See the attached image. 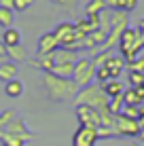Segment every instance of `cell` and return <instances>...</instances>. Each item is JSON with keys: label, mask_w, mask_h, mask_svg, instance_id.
<instances>
[{"label": "cell", "mask_w": 144, "mask_h": 146, "mask_svg": "<svg viewBox=\"0 0 144 146\" xmlns=\"http://www.w3.org/2000/svg\"><path fill=\"white\" fill-rule=\"evenodd\" d=\"M0 42H2L7 49H9V47H17V44H21V32H19V30H15V28H7Z\"/></svg>", "instance_id": "12"}, {"label": "cell", "mask_w": 144, "mask_h": 146, "mask_svg": "<svg viewBox=\"0 0 144 146\" xmlns=\"http://www.w3.org/2000/svg\"><path fill=\"white\" fill-rule=\"evenodd\" d=\"M144 102V87H131L123 91V104L125 106H140Z\"/></svg>", "instance_id": "9"}, {"label": "cell", "mask_w": 144, "mask_h": 146, "mask_svg": "<svg viewBox=\"0 0 144 146\" xmlns=\"http://www.w3.org/2000/svg\"><path fill=\"white\" fill-rule=\"evenodd\" d=\"M123 4L125 0H106V9H112V11H123Z\"/></svg>", "instance_id": "31"}, {"label": "cell", "mask_w": 144, "mask_h": 146, "mask_svg": "<svg viewBox=\"0 0 144 146\" xmlns=\"http://www.w3.org/2000/svg\"><path fill=\"white\" fill-rule=\"evenodd\" d=\"M142 87H144V83H142Z\"/></svg>", "instance_id": "39"}, {"label": "cell", "mask_w": 144, "mask_h": 146, "mask_svg": "<svg viewBox=\"0 0 144 146\" xmlns=\"http://www.w3.org/2000/svg\"><path fill=\"white\" fill-rule=\"evenodd\" d=\"M140 112H142V108H140V106H123L121 117H125V119H136V121H138Z\"/></svg>", "instance_id": "25"}, {"label": "cell", "mask_w": 144, "mask_h": 146, "mask_svg": "<svg viewBox=\"0 0 144 146\" xmlns=\"http://www.w3.org/2000/svg\"><path fill=\"white\" fill-rule=\"evenodd\" d=\"M136 7H138V0H125V4H123V11L129 13V11H133Z\"/></svg>", "instance_id": "32"}, {"label": "cell", "mask_w": 144, "mask_h": 146, "mask_svg": "<svg viewBox=\"0 0 144 146\" xmlns=\"http://www.w3.org/2000/svg\"><path fill=\"white\" fill-rule=\"evenodd\" d=\"M100 87H102V91H104V95H106L108 100L119 98V95H123V91H125V87H123V83L119 78H112V80H108V83L100 85Z\"/></svg>", "instance_id": "10"}, {"label": "cell", "mask_w": 144, "mask_h": 146, "mask_svg": "<svg viewBox=\"0 0 144 146\" xmlns=\"http://www.w3.org/2000/svg\"><path fill=\"white\" fill-rule=\"evenodd\" d=\"M115 131L117 135H129V138H136V135H140V123H138L136 119H125L121 117V114H117L115 119Z\"/></svg>", "instance_id": "6"}, {"label": "cell", "mask_w": 144, "mask_h": 146, "mask_svg": "<svg viewBox=\"0 0 144 146\" xmlns=\"http://www.w3.org/2000/svg\"><path fill=\"white\" fill-rule=\"evenodd\" d=\"M55 4H62V7H74L78 0H53Z\"/></svg>", "instance_id": "33"}, {"label": "cell", "mask_w": 144, "mask_h": 146, "mask_svg": "<svg viewBox=\"0 0 144 146\" xmlns=\"http://www.w3.org/2000/svg\"><path fill=\"white\" fill-rule=\"evenodd\" d=\"M96 80H98V85H104V83H108V80H112V76H110V70H108L106 66L96 68Z\"/></svg>", "instance_id": "24"}, {"label": "cell", "mask_w": 144, "mask_h": 146, "mask_svg": "<svg viewBox=\"0 0 144 146\" xmlns=\"http://www.w3.org/2000/svg\"><path fill=\"white\" fill-rule=\"evenodd\" d=\"M4 131L11 133V135H17V138H21L23 142L32 140V131L26 127V123H23V121H11V123L4 127Z\"/></svg>", "instance_id": "8"}, {"label": "cell", "mask_w": 144, "mask_h": 146, "mask_svg": "<svg viewBox=\"0 0 144 146\" xmlns=\"http://www.w3.org/2000/svg\"><path fill=\"white\" fill-rule=\"evenodd\" d=\"M138 34L144 36V19H140V23H138Z\"/></svg>", "instance_id": "34"}, {"label": "cell", "mask_w": 144, "mask_h": 146, "mask_svg": "<svg viewBox=\"0 0 144 146\" xmlns=\"http://www.w3.org/2000/svg\"><path fill=\"white\" fill-rule=\"evenodd\" d=\"M106 68L110 70L112 78H119L121 72H123V68H125V59H123V55H110V59L106 62Z\"/></svg>", "instance_id": "11"}, {"label": "cell", "mask_w": 144, "mask_h": 146, "mask_svg": "<svg viewBox=\"0 0 144 146\" xmlns=\"http://www.w3.org/2000/svg\"><path fill=\"white\" fill-rule=\"evenodd\" d=\"M7 59H11L13 64H17V62H28V51L23 49V44L9 47V49H7Z\"/></svg>", "instance_id": "15"}, {"label": "cell", "mask_w": 144, "mask_h": 146, "mask_svg": "<svg viewBox=\"0 0 144 146\" xmlns=\"http://www.w3.org/2000/svg\"><path fill=\"white\" fill-rule=\"evenodd\" d=\"M74 26H76V32H81L83 36H87L93 30H98V28H93L91 23H89V19H78V23H74Z\"/></svg>", "instance_id": "26"}, {"label": "cell", "mask_w": 144, "mask_h": 146, "mask_svg": "<svg viewBox=\"0 0 144 146\" xmlns=\"http://www.w3.org/2000/svg\"><path fill=\"white\" fill-rule=\"evenodd\" d=\"M32 64H34L36 68H40L44 74H51L53 66H55V62H53V53H51V55H40V57H36Z\"/></svg>", "instance_id": "17"}, {"label": "cell", "mask_w": 144, "mask_h": 146, "mask_svg": "<svg viewBox=\"0 0 144 146\" xmlns=\"http://www.w3.org/2000/svg\"><path fill=\"white\" fill-rule=\"evenodd\" d=\"M42 85L53 102H74L76 93L81 91L72 78H59L55 74H42Z\"/></svg>", "instance_id": "1"}, {"label": "cell", "mask_w": 144, "mask_h": 146, "mask_svg": "<svg viewBox=\"0 0 144 146\" xmlns=\"http://www.w3.org/2000/svg\"><path fill=\"white\" fill-rule=\"evenodd\" d=\"M34 4V0H13V11H26Z\"/></svg>", "instance_id": "30"}, {"label": "cell", "mask_w": 144, "mask_h": 146, "mask_svg": "<svg viewBox=\"0 0 144 146\" xmlns=\"http://www.w3.org/2000/svg\"><path fill=\"white\" fill-rule=\"evenodd\" d=\"M13 21H15V11L13 9L0 7V26L2 28H13Z\"/></svg>", "instance_id": "22"}, {"label": "cell", "mask_w": 144, "mask_h": 146, "mask_svg": "<svg viewBox=\"0 0 144 146\" xmlns=\"http://www.w3.org/2000/svg\"><path fill=\"white\" fill-rule=\"evenodd\" d=\"M72 80L78 85V89H85V87H89V85H93V80H96V66H93V59H87V57L76 59Z\"/></svg>", "instance_id": "3"}, {"label": "cell", "mask_w": 144, "mask_h": 146, "mask_svg": "<svg viewBox=\"0 0 144 146\" xmlns=\"http://www.w3.org/2000/svg\"><path fill=\"white\" fill-rule=\"evenodd\" d=\"M57 49H59V42H57V38H55L53 32H47V34H42V36L38 38V47H36L38 57H40V55H51V53H55Z\"/></svg>", "instance_id": "7"}, {"label": "cell", "mask_w": 144, "mask_h": 146, "mask_svg": "<svg viewBox=\"0 0 144 146\" xmlns=\"http://www.w3.org/2000/svg\"><path fill=\"white\" fill-rule=\"evenodd\" d=\"M4 93H7L9 98H21L23 95V83L19 78H13V80H9V83H4Z\"/></svg>", "instance_id": "16"}, {"label": "cell", "mask_w": 144, "mask_h": 146, "mask_svg": "<svg viewBox=\"0 0 144 146\" xmlns=\"http://www.w3.org/2000/svg\"><path fill=\"white\" fill-rule=\"evenodd\" d=\"M17 78V66H15L13 62H4L2 66H0V80H4V83H9V80Z\"/></svg>", "instance_id": "18"}, {"label": "cell", "mask_w": 144, "mask_h": 146, "mask_svg": "<svg viewBox=\"0 0 144 146\" xmlns=\"http://www.w3.org/2000/svg\"><path fill=\"white\" fill-rule=\"evenodd\" d=\"M106 11V0H89V4L85 7L87 15H102Z\"/></svg>", "instance_id": "20"}, {"label": "cell", "mask_w": 144, "mask_h": 146, "mask_svg": "<svg viewBox=\"0 0 144 146\" xmlns=\"http://www.w3.org/2000/svg\"><path fill=\"white\" fill-rule=\"evenodd\" d=\"M0 129H4V123H2V117H0Z\"/></svg>", "instance_id": "37"}, {"label": "cell", "mask_w": 144, "mask_h": 146, "mask_svg": "<svg viewBox=\"0 0 144 146\" xmlns=\"http://www.w3.org/2000/svg\"><path fill=\"white\" fill-rule=\"evenodd\" d=\"M144 83V72H131L129 70V85L131 87H142Z\"/></svg>", "instance_id": "28"}, {"label": "cell", "mask_w": 144, "mask_h": 146, "mask_svg": "<svg viewBox=\"0 0 144 146\" xmlns=\"http://www.w3.org/2000/svg\"><path fill=\"white\" fill-rule=\"evenodd\" d=\"M110 51H102L100 55H98V57L96 59H93V66H96V68H102V66H106V62H108V59H110Z\"/></svg>", "instance_id": "29"}, {"label": "cell", "mask_w": 144, "mask_h": 146, "mask_svg": "<svg viewBox=\"0 0 144 146\" xmlns=\"http://www.w3.org/2000/svg\"><path fill=\"white\" fill-rule=\"evenodd\" d=\"M4 62H7V57H0V66H2V64H4Z\"/></svg>", "instance_id": "36"}, {"label": "cell", "mask_w": 144, "mask_h": 146, "mask_svg": "<svg viewBox=\"0 0 144 146\" xmlns=\"http://www.w3.org/2000/svg\"><path fill=\"white\" fill-rule=\"evenodd\" d=\"M51 74H55L59 78H72L74 74V64H55L51 70Z\"/></svg>", "instance_id": "19"}, {"label": "cell", "mask_w": 144, "mask_h": 146, "mask_svg": "<svg viewBox=\"0 0 144 146\" xmlns=\"http://www.w3.org/2000/svg\"><path fill=\"white\" fill-rule=\"evenodd\" d=\"M108 102H110V100L104 95L100 85H89V87L81 89V91L76 93V98H74V104H76V106H91L100 114L108 112Z\"/></svg>", "instance_id": "2"}, {"label": "cell", "mask_w": 144, "mask_h": 146, "mask_svg": "<svg viewBox=\"0 0 144 146\" xmlns=\"http://www.w3.org/2000/svg\"><path fill=\"white\" fill-rule=\"evenodd\" d=\"M0 142H2V146H26V142H23L21 138L7 133L4 129H0Z\"/></svg>", "instance_id": "21"}, {"label": "cell", "mask_w": 144, "mask_h": 146, "mask_svg": "<svg viewBox=\"0 0 144 146\" xmlns=\"http://www.w3.org/2000/svg\"><path fill=\"white\" fill-rule=\"evenodd\" d=\"M78 55L76 51H70V49H57L53 53V62L55 64H76Z\"/></svg>", "instance_id": "13"}, {"label": "cell", "mask_w": 144, "mask_h": 146, "mask_svg": "<svg viewBox=\"0 0 144 146\" xmlns=\"http://www.w3.org/2000/svg\"><path fill=\"white\" fill-rule=\"evenodd\" d=\"M74 112H76V119H78L81 125H87V127H93V129L100 127L102 117H100V112H98L96 108H91V106H76Z\"/></svg>", "instance_id": "5"}, {"label": "cell", "mask_w": 144, "mask_h": 146, "mask_svg": "<svg viewBox=\"0 0 144 146\" xmlns=\"http://www.w3.org/2000/svg\"><path fill=\"white\" fill-rule=\"evenodd\" d=\"M129 146H140V144H138V142H131V144H129Z\"/></svg>", "instance_id": "38"}, {"label": "cell", "mask_w": 144, "mask_h": 146, "mask_svg": "<svg viewBox=\"0 0 144 146\" xmlns=\"http://www.w3.org/2000/svg\"><path fill=\"white\" fill-rule=\"evenodd\" d=\"M127 68L131 70V72H144V55H140V57H136L133 62L129 64H125Z\"/></svg>", "instance_id": "27"}, {"label": "cell", "mask_w": 144, "mask_h": 146, "mask_svg": "<svg viewBox=\"0 0 144 146\" xmlns=\"http://www.w3.org/2000/svg\"><path fill=\"white\" fill-rule=\"evenodd\" d=\"M98 129L87 127V125H78L76 131L72 133V146H96L98 142Z\"/></svg>", "instance_id": "4"}, {"label": "cell", "mask_w": 144, "mask_h": 146, "mask_svg": "<svg viewBox=\"0 0 144 146\" xmlns=\"http://www.w3.org/2000/svg\"><path fill=\"white\" fill-rule=\"evenodd\" d=\"M123 106H125V104H123V95H119V98H112L110 102H108V112L117 117V114H121Z\"/></svg>", "instance_id": "23"}, {"label": "cell", "mask_w": 144, "mask_h": 146, "mask_svg": "<svg viewBox=\"0 0 144 146\" xmlns=\"http://www.w3.org/2000/svg\"><path fill=\"white\" fill-rule=\"evenodd\" d=\"M140 38V34H138V30H133V28H127L125 32H123V36H121V40H119V47H121V53H125L127 49L131 47L136 40Z\"/></svg>", "instance_id": "14"}, {"label": "cell", "mask_w": 144, "mask_h": 146, "mask_svg": "<svg viewBox=\"0 0 144 146\" xmlns=\"http://www.w3.org/2000/svg\"><path fill=\"white\" fill-rule=\"evenodd\" d=\"M0 57H7V47L0 42Z\"/></svg>", "instance_id": "35"}]
</instances>
